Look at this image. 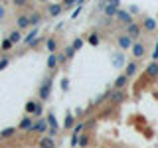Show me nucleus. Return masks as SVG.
<instances>
[{
  "label": "nucleus",
  "instance_id": "nucleus-1",
  "mask_svg": "<svg viewBox=\"0 0 158 148\" xmlns=\"http://www.w3.org/2000/svg\"><path fill=\"white\" fill-rule=\"evenodd\" d=\"M53 75H48L46 79H44L42 83H40V87H38V99L42 103H46L49 101V97H52V89H53Z\"/></svg>",
  "mask_w": 158,
  "mask_h": 148
},
{
  "label": "nucleus",
  "instance_id": "nucleus-2",
  "mask_svg": "<svg viewBox=\"0 0 158 148\" xmlns=\"http://www.w3.org/2000/svg\"><path fill=\"white\" fill-rule=\"evenodd\" d=\"M140 34H142V26L140 24H136V22H132V24H128L127 26V36L135 42V39L140 38Z\"/></svg>",
  "mask_w": 158,
  "mask_h": 148
},
{
  "label": "nucleus",
  "instance_id": "nucleus-3",
  "mask_svg": "<svg viewBox=\"0 0 158 148\" xmlns=\"http://www.w3.org/2000/svg\"><path fill=\"white\" fill-rule=\"evenodd\" d=\"M127 99V93L125 91H117V89H113L111 91V97H109V101H111V105H123Z\"/></svg>",
  "mask_w": 158,
  "mask_h": 148
},
{
  "label": "nucleus",
  "instance_id": "nucleus-4",
  "mask_svg": "<svg viewBox=\"0 0 158 148\" xmlns=\"http://www.w3.org/2000/svg\"><path fill=\"white\" fill-rule=\"evenodd\" d=\"M34 122H36V118L34 117H30V115H24L22 118H20V122H18V130H32V126H34Z\"/></svg>",
  "mask_w": 158,
  "mask_h": 148
},
{
  "label": "nucleus",
  "instance_id": "nucleus-5",
  "mask_svg": "<svg viewBox=\"0 0 158 148\" xmlns=\"http://www.w3.org/2000/svg\"><path fill=\"white\" fill-rule=\"evenodd\" d=\"M131 51H132V57L135 59H140V57H144V53H146V46L142 42H135L132 47H131Z\"/></svg>",
  "mask_w": 158,
  "mask_h": 148
},
{
  "label": "nucleus",
  "instance_id": "nucleus-6",
  "mask_svg": "<svg viewBox=\"0 0 158 148\" xmlns=\"http://www.w3.org/2000/svg\"><path fill=\"white\" fill-rule=\"evenodd\" d=\"M48 121H46V118H38V121L36 122H34V126H32V130H30V132H36V134H42L44 136V132H46L48 130Z\"/></svg>",
  "mask_w": 158,
  "mask_h": 148
},
{
  "label": "nucleus",
  "instance_id": "nucleus-7",
  "mask_svg": "<svg viewBox=\"0 0 158 148\" xmlns=\"http://www.w3.org/2000/svg\"><path fill=\"white\" fill-rule=\"evenodd\" d=\"M140 26H142V30H146V32H154V30L158 28V20L156 18H144V20H142V24H140Z\"/></svg>",
  "mask_w": 158,
  "mask_h": 148
},
{
  "label": "nucleus",
  "instance_id": "nucleus-8",
  "mask_svg": "<svg viewBox=\"0 0 158 148\" xmlns=\"http://www.w3.org/2000/svg\"><path fill=\"white\" fill-rule=\"evenodd\" d=\"M117 43H118V47H121V49H131L135 42H132V39L128 38L127 34H123V36H118V38H117Z\"/></svg>",
  "mask_w": 158,
  "mask_h": 148
},
{
  "label": "nucleus",
  "instance_id": "nucleus-9",
  "mask_svg": "<svg viewBox=\"0 0 158 148\" xmlns=\"http://www.w3.org/2000/svg\"><path fill=\"white\" fill-rule=\"evenodd\" d=\"M65 130H73V126H75V115L73 113H65V118H63V125H61Z\"/></svg>",
  "mask_w": 158,
  "mask_h": 148
},
{
  "label": "nucleus",
  "instance_id": "nucleus-10",
  "mask_svg": "<svg viewBox=\"0 0 158 148\" xmlns=\"http://www.w3.org/2000/svg\"><path fill=\"white\" fill-rule=\"evenodd\" d=\"M61 12H63L61 2H53V4H49V6H48V14H49L52 18H57Z\"/></svg>",
  "mask_w": 158,
  "mask_h": 148
},
{
  "label": "nucleus",
  "instance_id": "nucleus-11",
  "mask_svg": "<svg viewBox=\"0 0 158 148\" xmlns=\"http://www.w3.org/2000/svg\"><path fill=\"white\" fill-rule=\"evenodd\" d=\"M38 148H56V138L52 136H42L38 140Z\"/></svg>",
  "mask_w": 158,
  "mask_h": 148
},
{
  "label": "nucleus",
  "instance_id": "nucleus-12",
  "mask_svg": "<svg viewBox=\"0 0 158 148\" xmlns=\"http://www.w3.org/2000/svg\"><path fill=\"white\" fill-rule=\"evenodd\" d=\"M38 38H40V28H32V30H30V34H28L26 38H24V43H26V46L30 47Z\"/></svg>",
  "mask_w": 158,
  "mask_h": 148
},
{
  "label": "nucleus",
  "instance_id": "nucleus-13",
  "mask_svg": "<svg viewBox=\"0 0 158 148\" xmlns=\"http://www.w3.org/2000/svg\"><path fill=\"white\" fill-rule=\"evenodd\" d=\"M16 28L22 32V30H26L30 28V18H28V14H20V16L16 18Z\"/></svg>",
  "mask_w": 158,
  "mask_h": 148
},
{
  "label": "nucleus",
  "instance_id": "nucleus-14",
  "mask_svg": "<svg viewBox=\"0 0 158 148\" xmlns=\"http://www.w3.org/2000/svg\"><path fill=\"white\" fill-rule=\"evenodd\" d=\"M117 20L118 22H123V24H132V16H131V12H127V10H121L118 8V12H117Z\"/></svg>",
  "mask_w": 158,
  "mask_h": 148
},
{
  "label": "nucleus",
  "instance_id": "nucleus-15",
  "mask_svg": "<svg viewBox=\"0 0 158 148\" xmlns=\"http://www.w3.org/2000/svg\"><path fill=\"white\" fill-rule=\"evenodd\" d=\"M127 85H128V77L123 73V75H118V77L115 79V85H113V89H117V91H123Z\"/></svg>",
  "mask_w": 158,
  "mask_h": 148
},
{
  "label": "nucleus",
  "instance_id": "nucleus-16",
  "mask_svg": "<svg viewBox=\"0 0 158 148\" xmlns=\"http://www.w3.org/2000/svg\"><path fill=\"white\" fill-rule=\"evenodd\" d=\"M18 132V126H8V128H2L0 130V140H6V138H12L14 134Z\"/></svg>",
  "mask_w": 158,
  "mask_h": 148
},
{
  "label": "nucleus",
  "instance_id": "nucleus-17",
  "mask_svg": "<svg viewBox=\"0 0 158 148\" xmlns=\"http://www.w3.org/2000/svg\"><path fill=\"white\" fill-rule=\"evenodd\" d=\"M28 18H30V26H40V24H42V14H40V12H36V10H34V12H30L28 14Z\"/></svg>",
  "mask_w": 158,
  "mask_h": 148
},
{
  "label": "nucleus",
  "instance_id": "nucleus-18",
  "mask_svg": "<svg viewBox=\"0 0 158 148\" xmlns=\"http://www.w3.org/2000/svg\"><path fill=\"white\" fill-rule=\"evenodd\" d=\"M89 144H91V134H87V132H81V134H79L77 146H79V148H89Z\"/></svg>",
  "mask_w": 158,
  "mask_h": 148
},
{
  "label": "nucleus",
  "instance_id": "nucleus-19",
  "mask_svg": "<svg viewBox=\"0 0 158 148\" xmlns=\"http://www.w3.org/2000/svg\"><path fill=\"white\" fill-rule=\"evenodd\" d=\"M103 10H105V16H107V18H115L117 12H118V2H117V4H107Z\"/></svg>",
  "mask_w": 158,
  "mask_h": 148
},
{
  "label": "nucleus",
  "instance_id": "nucleus-20",
  "mask_svg": "<svg viewBox=\"0 0 158 148\" xmlns=\"http://www.w3.org/2000/svg\"><path fill=\"white\" fill-rule=\"evenodd\" d=\"M48 69L49 71H56L57 65H59V61H57V53H49V57H48Z\"/></svg>",
  "mask_w": 158,
  "mask_h": 148
},
{
  "label": "nucleus",
  "instance_id": "nucleus-21",
  "mask_svg": "<svg viewBox=\"0 0 158 148\" xmlns=\"http://www.w3.org/2000/svg\"><path fill=\"white\" fill-rule=\"evenodd\" d=\"M136 71H138V65H136V61H131V63H127V67H125V75L131 79L132 75H136Z\"/></svg>",
  "mask_w": 158,
  "mask_h": 148
},
{
  "label": "nucleus",
  "instance_id": "nucleus-22",
  "mask_svg": "<svg viewBox=\"0 0 158 148\" xmlns=\"http://www.w3.org/2000/svg\"><path fill=\"white\" fill-rule=\"evenodd\" d=\"M146 75H148V77H152V79H156V77H158V61L148 63V67H146Z\"/></svg>",
  "mask_w": 158,
  "mask_h": 148
},
{
  "label": "nucleus",
  "instance_id": "nucleus-23",
  "mask_svg": "<svg viewBox=\"0 0 158 148\" xmlns=\"http://www.w3.org/2000/svg\"><path fill=\"white\" fill-rule=\"evenodd\" d=\"M46 47H48L49 53H56L57 51V39L56 38H48L46 39Z\"/></svg>",
  "mask_w": 158,
  "mask_h": 148
},
{
  "label": "nucleus",
  "instance_id": "nucleus-24",
  "mask_svg": "<svg viewBox=\"0 0 158 148\" xmlns=\"http://www.w3.org/2000/svg\"><path fill=\"white\" fill-rule=\"evenodd\" d=\"M38 103H40V101H28V103H26V115H30V117H32V115H36Z\"/></svg>",
  "mask_w": 158,
  "mask_h": 148
},
{
  "label": "nucleus",
  "instance_id": "nucleus-25",
  "mask_svg": "<svg viewBox=\"0 0 158 148\" xmlns=\"http://www.w3.org/2000/svg\"><path fill=\"white\" fill-rule=\"evenodd\" d=\"M8 39L14 43V46H16V43H20V42H22V32H20V30H14V32L8 36Z\"/></svg>",
  "mask_w": 158,
  "mask_h": 148
},
{
  "label": "nucleus",
  "instance_id": "nucleus-26",
  "mask_svg": "<svg viewBox=\"0 0 158 148\" xmlns=\"http://www.w3.org/2000/svg\"><path fill=\"white\" fill-rule=\"evenodd\" d=\"M12 47H14V43L10 42L8 38H4V39H2V43H0V51H10Z\"/></svg>",
  "mask_w": 158,
  "mask_h": 148
},
{
  "label": "nucleus",
  "instance_id": "nucleus-27",
  "mask_svg": "<svg viewBox=\"0 0 158 148\" xmlns=\"http://www.w3.org/2000/svg\"><path fill=\"white\" fill-rule=\"evenodd\" d=\"M95 122H97V118H95V117H89L87 121L83 122V132L89 130V128H93V126H95Z\"/></svg>",
  "mask_w": 158,
  "mask_h": 148
},
{
  "label": "nucleus",
  "instance_id": "nucleus-28",
  "mask_svg": "<svg viewBox=\"0 0 158 148\" xmlns=\"http://www.w3.org/2000/svg\"><path fill=\"white\" fill-rule=\"evenodd\" d=\"M89 43H91V46H99V34L97 32H93L91 36H89V39H87Z\"/></svg>",
  "mask_w": 158,
  "mask_h": 148
},
{
  "label": "nucleus",
  "instance_id": "nucleus-29",
  "mask_svg": "<svg viewBox=\"0 0 158 148\" xmlns=\"http://www.w3.org/2000/svg\"><path fill=\"white\" fill-rule=\"evenodd\" d=\"M63 53H65V57H67V59H73V57H75V49H73L71 46H67L65 49H63Z\"/></svg>",
  "mask_w": 158,
  "mask_h": 148
},
{
  "label": "nucleus",
  "instance_id": "nucleus-30",
  "mask_svg": "<svg viewBox=\"0 0 158 148\" xmlns=\"http://www.w3.org/2000/svg\"><path fill=\"white\" fill-rule=\"evenodd\" d=\"M71 47L75 49V51H77V49H81L83 47V38H75V39H73V43H71Z\"/></svg>",
  "mask_w": 158,
  "mask_h": 148
},
{
  "label": "nucleus",
  "instance_id": "nucleus-31",
  "mask_svg": "<svg viewBox=\"0 0 158 148\" xmlns=\"http://www.w3.org/2000/svg\"><path fill=\"white\" fill-rule=\"evenodd\" d=\"M10 65V57H6V56H4L2 59H0V71H2V69H6Z\"/></svg>",
  "mask_w": 158,
  "mask_h": 148
},
{
  "label": "nucleus",
  "instance_id": "nucleus-32",
  "mask_svg": "<svg viewBox=\"0 0 158 148\" xmlns=\"http://www.w3.org/2000/svg\"><path fill=\"white\" fill-rule=\"evenodd\" d=\"M12 2H14V6H16V8H24L28 4V0H12Z\"/></svg>",
  "mask_w": 158,
  "mask_h": 148
},
{
  "label": "nucleus",
  "instance_id": "nucleus-33",
  "mask_svg": "<svg viewBox=\"0 0 158 148\" xmlns=\"http://www.w3.org/2000/svg\"><path fill=\"white\" fill-rule=\"evenodd\" d=\"M73 4H77V0H61V6H63V8H65V6L71 8Z\"/></svg>",
  "mask_w": 158,
  "mask_h": 148
},
{
  "label": "nucleus",
  "instance_id": "nucleus-34",
  "mask_svg": "<svg viewBox=\"0 0 158 148\" xmlns=\"http://www.w3.org/2000/svg\"><path fill=\"white\" fill-rule=\"evenodd\" d=\"M67 89H69V79L63 77V79H61V91H67Z\"/></svg>",
  "mask_w": 158,
  "mask_h": 148
},
{
  "label": "nucleus",
  "instance_id": "nucleus-35",
  "mask_svg": "<svg viewBox=\"0 0 158 148\" xmlns=\"http://www.w3.org/2000/svg\"><path fill=\"white\" fill-rule=\"evenodd\" d=\"M57 61H59V65H61V63H65V61H67L65 53H57Z\"/></svg>",
  "mask_w": 158,
  "mask_h": 148
},
{
  "label": "nucleus",
  "instance_id": "nucleus-36",
  "mask_svg": "<svg viewBox=\"0 0 158 148\" xmlns=\"http://www.w3.org/2000/svg\"><path fill=\"white\" fill-rule=\"evenodd\" d=\"M6 16V8H4V4H0V20Z\"/></svg>",
  "mask_w": 158,
  "mask_h": 148
},
{
  "label": "nucleus",
  "instance_id": "nucleus-37",
  "mask_svg": "<svg viewBox=\"0 0 158 148\" xmlns=\"http://www.w3.org/2000/svg\"><path fill=\"white\" fill-rule=\"evenodd\" d=\"M152 59H158V42H156V47H154V53H152Z\"/></svg>",
  "mask_w": 158,
  "mask_h": 148
},
{
  "label": "nucleus",
  "instance_id": "nucleus-38",
  "mask_svg": "<svg viewBox=\"0 0 158 148\" xmlns=\"http://www.w3.org/2000/svg\"><path fill=\"white\" fill-rule=\"evenodd\" d=\"M105 2H107V4H117L118 0H105Z\"/></svg>",
  "mask_w": 158,
  "mask_h": 148
},
{
  "label": "nucleus",
  "instance_id": "nucleus-39",
  "mask_svg": "<svg viewBox=\"0 0 158 148\" xmlns=\"http://www.w3.org/2000/svg\"><path fill=\"white\" fill-rule=\"evenodd\" d=\"M109 148H118V146H115V144H113V146H109Z\"/></svg>",
  "mask_w": 158,
  "mask_h": 148
},
{
  "label": "nucleus",
  "instance_id": "nucleus-40",
  "mask_svg": "<svg viewBox=\"0 0 158 148\" xmlns=\"http://www.w3.org/2000/svg\"><path fill=\"white\" fill-rule=\"evenodd\" d=\"M40 2H48V0H40Z\"/></svg>",
  "mask_w": 158,
  "mask_h": 148
},
{
  "label": "nucleus",
  "instance_id": "nucleus-41",
  "mask_svg": "<svg viewBox=\"0 0 158 148\" xmlns=\"http://www.w3.org/2000/svg\"><path fill=\"white\" fill-rule=\"evenodd\" d=\"M0 59H2V51H0Z\"/></svg>",
  "mask_w": 158,
  "mask_h": 148
},
{
  "label": "nucleus",
  "instance_id": "nucleus-42",
  "mask_svg": "<svg viewBox=\"0 0 158 148\" xmlns=\"http://www.w3.org/2000/svg\"><path fill=\"white\" fill-rule=\"evenodd\" d=\"M97 148H101V146H97Z\"/></svg>",
  "mask_w": 158,
  "mask_h": 148
},
{
  "label": "nucleus",
  "instance_id": "nucleus-43",
  "mask_svg": "<svg viewBox=\"0 0 158 148\" xmlns=\"http://www.w3.org/2000/svg\"><path fill=\"white\" fill-rule=\"evenodd\" d=\"M156 20H158V18H156Z\"/></svg>",
  "mask_w": 158,
  "mask_h": 148
}]
</instances>
